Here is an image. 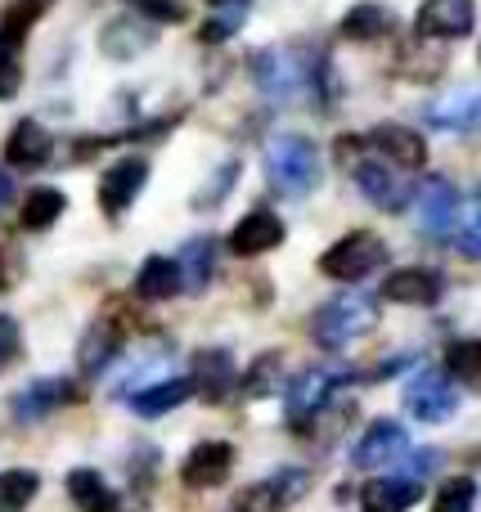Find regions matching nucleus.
I'll list each match as a JSON object with an SVG mask.
<instances>
[{
    "mask_svg": "<svg viewBox=\"0 0 481 512\" xmlns=\"http://www.w3.org/2000/svg\"><path fill=\"white\" fill-rule=\"evenodd\" d=\"M378 324V306L369 292H342V297L324 301L320 310H315V342L329 346V351H338V346L356 342V337H365L369 328Z\"/></svg>",
    "mask_w": 481,
    "mask_h": 512,
    "instance_id": "7ed1b4c3",
    "label": "nucleus"
},
{
    "mask_svg": "<svg viewBox=\"0 0 481 512\" xmlns=\"http://www.w3.org/2000/svg\"><path fill=\"white\" fill-rule=\"evenodd\" d=\"M140 297L149 301H167L176 292H185V279H180V261H167V256H149L140 265V279H135Z\"/></svg>",
    "mask_w": 481,
    "mask_h": 512,
    "instance_id": "b1692460",
    "label": "nucleus"
},
{
    "mask_svg": "<svg viewBox=\"0 0 481 512\" xmlns=\"http://www.w3.org/2000/svg\"><path fill=\"white\" fill-rule=\"evenodd\" d=\"M189 391H194V382H185V378H162V382H153V387H144V391H131L126 400H131L135 414L158 418V414H171L176 405H185Z\"/></svg>",
    "mask_w": 481,
    "mask_h": 512,
    "instance_id": "aec40b11",
    "label": "nucleus"
},
{
    "mask_svg": "<svg viewBox=\"0 0 481 512\" xmlns=\"http://www.w3.org/2000/svg\"><path fill=\"white\" fill-rule=\"evenodd\" d=\"M266 176L284 198H306L320 185V153L306 135H275L266 144Z\"/></svg>",
    "mask_w": 481,
    "mask_h": 512,
    "instance_id": "f03ea898",
    "label": "nucleus"
},
{
    "mask_svg": "<svg viewBox=\"0 0 481 512\" xmlns=\"http://www.w3.org/2000/svg\"><path fill=\"white\" fill-rule=\"evenodd\" d=\"M473 504H477V481L473 477H455V481H446V486L437 490L432 512H473Z\"/></svg>",
    "mask_w": 481,
    "mask_h": 512,
    "instance_id": "c756f323",
    "label": "nucleus"
},
{
    "mask_svg": "<svg viewBox=\"0 0 481 512\" xmlns=\"http://www.w3.org/2000/svg\"><path fill=\"white\" fill-rule=\"evenodd\" d=\"M63 203H68V198H63L59 189H36V194H27L23 212H18V225H23V230H50L63 216Z\"/></svg>",
    "mask_w": 481,
    "mask_h": 512,
    "instance_id": "bb28decb",
    "label": "nucleus"
},
{
    "mask_svg": "<svg viewBox=\"0 0 481 512\" xmlns=\"http://www.w3.org/2000/svg\"><path fill=\"white\" fill-rule=\"evenodd\" d=\"M41 490V477L27 468H9L0 472V512H23Z\"/></svg>",
    "mask_w": 481,
    "mask_h": 512,
    "instance_id": "cd10ccee",
    "label": "nucleus"
},
{
    "mask_svg": "<svg viewBox=\"0 0 481 512\" xmlns=\"http://www.w3.org/2000/svg\"><path fill=\"white\" fill-rule=\"evenodd\" d=\"M212 9H248V0H212Z\"/></svg>",
    "mask_w": 481,
    "mask_h": 512,
    "instance_id": "79ce46f5",
    "label": "nucleus"
},
{
    "mask_svg": "<svg viewBox=\"0 0 481 512\" xmlns=\"http://www.w3.org/2000/svg\"><path fill=\"white\" fill-rule=\"evenodd\" d=\"M284 490L275 486V481H266V486H248L239 499H234V512H284Z\"/></svg>",
    "mask_w": 481,
    "mask_h": 512,
    "instance_id": "2f4dec72",
    "label": "nucleus"
},
{
    "mask_svg": "<svg viewBox=\"0 0 481 512\" xmlns=\"http://www.w3.org/2000/svg\"><path fill=\"white\" fill-rule=\"evenodd\" d=\"M234 176H239V162H225L221 171H216V180H212V189H207L203 198H198V207H212V198L221 194V189H230L234 185Z\"/></svg>",
    "mask_w": 481,
    "mask_h": 512,
    "instance_id": "58836bf2",
    "label": "nucleus"
},
{
    "mask_svg": "<svg viewBox=\"0 0 481 512\" xmlns=\"http://www.w3.org/2000/svg\"><path fill=\"white\" fill-rule=\"evenodd\" d=\"M387 32H392V14L383 5H356L342 18V36H351V41H378Z\"/></svg>",
    "mask_w": 481,
    "mask_h": 512,
    "instance_id": "a878e982",
    "label": "nucleus"
},
{
    "mask_svg": "<svg viewBox=\"0 0 481 512\" xmlns=\"http://www.w3.org/2000/svg\"><path fill=\"white\" fill-rule=\"evenodd\" d=\"M459 252L473 256V261H481V189H477V216H473V225L459 234Z\"/></svg>",
    "mask_w": 481,
    "mask_h": 512,
    "instance_id": "e433bc0d",
    "label": "nucleus"
},
{
    "mask_svg": "<svg viewBox=\"0 0 481 512\" xmlns=\"http://www.w3.org/2000/svg\"><path fill=\"white\" fill-rule=\"evenodd\" d=\"M275 373H279V355H266V360L248 373V396H266V391H275Z\"/></svg>",
    "mask_w": 481,
    "mask_h": 512,
    "instance_id": "72a5a7b5",
    "label": "nucleus"
},
{
    "mask_svg": "<svg viewBox=\"0 0 481 512\" xmlns=\"http://www.w3.org/2000/svg\"><path fill=\"white\" fill-rule=\"evenodd\" d=\"M365 144H374L378 153H383L387 162H396V167H423V162H428V144H423V135L419 131H405V126H374V131H369V140Z\"/></svg>",
    "mask_w": 481,
    "mask_h": 512,
    "instance_id": "f3484780",
    "label": "nucleus"
},
{
    "mask_svg": "<svg viewBox=\"0 0 481 512\" xmlns=\"http://www.w3.org/2000/svg\"><path fill=\"white\" fill-rule=\"evenodd\" d=\"M437 463H441L437 450H419L410 459V477H428V472H437Z\"/></svg>",
    "mask_w": 481,
    "mask_h": 512,
    "instance_id": "ea45409f",
    "label": "nucleus"
},
{
    "mask_svg": "<svg viewBox=\"0 0 481 512\" xmlns=\"http://www.w3.org/2000/svg\"><path fill=\"white\" fill-rule=\"evenodd\" d=\"M216 274V239H189L185 252H180V279H185L189 292H207Z\"/></svg>",
    "mask_w": 481,
    "mask_h": 512,
    "instance_id": "393cba45",
    "label": "nucleus"
},
{
    "mask_svg": "<svg viewBox=\"0 0 481 512\" xmlns=\"http://www.w3.org/2000/svg\"><path fill=\"white\" fill-rule=\"evenodd\" d=\"M477 23V9L473 0H423L419 18V36H441V41H455V36H468Z\"/></svg>",
    "mask_w": 481,
    "mask_h": 512,
    "instance_id": "6e6552de",
    "label": "nucleus"
},
{
    "mask_svg": "<svg viewBox=\"0 0 481 512\" xmlns=\"http://www.w3.org/2000/svg\"><path fill=\"white\" fill-rule=\"evenodd\" d=\"M18 342H23L18 324L9 315H0V369H9V364L18 360Z\"/></svg>",
    "mask_w": 481,
    "mask_h": 512,
    "instance_id": "f704fd0d",
    "label": "nucleus"
},
{
    "mask_svg": "<svg viewBox=\"0 0 481 512\" xmlns=\"http://www.w3.org/2000/svg\"><path fill=\"white\" fill-rule=\"evenodd\" d=\"M356 185H360V194L369 198L374 207H383V212H401L405 207V198H410V189H405V180L396 176L387 162H374V158H365V162H356Z\"/></svg>",
    "mask_w": 481,
    "mask_h": 512,
    "instance_id": "f8f14e48",
    "label": "nucleus"
},
{
    "mask_svg": "<svg viewBox=\"0 0 481 512\" xmlns=\"http://www.w3.org/2000/svg\"><path fill=\"white\" fill-rule=\"evenodd\" d=\"M383 265H387V243L369 230L347 234V239H338L329 252L320 256V274L342 279V283H356V279H365V274L383 270Z\"/></svg>",
    "mask_w": 481,
    "mask_h": 512,
    "instance_id": "20e7f679",
    "label": "nucleus"
},
{
    "mask_svg": "<svg viewBox=\"0 0 481 512\" xmlns=\"http://www.w3.org/2000/svg\"><path fill=\"white\" fill-rule=\"evenodd\" d=\"M419 504V486L410 477H387V481H369L360 490V508L365 512H410Z\"/></svg>",
    "mask_w": 481,
    "mask_h": 512,
    "instance_id": "a211bd4d",
    "label": "nucleus"
},
{
    "mask_svg": "<svg viewBox=\"0 0 481 512\" xmlns=\"http://www.w3.org/2000/svg\"><path fill=\"white\" fill-rule=\"evenodd\" d=\"M18 90V59L9 50V41H0V99Z\"/></svg>",
    "mask_w": 481,
    "mask_h": 512,
    "instance_id": "c9c22d12",
    "label": "nucleus"
},
{
    "mask_svg": "<svg viewBox=\"0 0 481 512\" xmlns=\"http://www.w3.org/2000/svg\"><path fill=\"white\" fill-rule=\"evenodd\" d=\"M50 5H54V0H14V5L5 9V41H23V36L32 32V23Z\"/></svg>",
    "mask_w": 481,
    "mask_h": 512,
    "instance_id": "c85d7f7f",
    "label": "nucleus"
},
{
    "mask_svg": "<svg viewBox=\"0 0 481 512\" xmlns=\"http://www.w3.org/2000/svg\"><path fill=\"white\" fill-rule=\"evenodd\" d=\"M414 216H419V230L432 234V239H446L455 230V216H459V189L450 185L446 176H428L414 198Z\"/></svg>",
    "mask_w": 481,
    "mask_h": 512,
    "instance_id": "423d86ee",
    "label": "nucleus"
},
{
    "mask_svg": "<svg viewBox=\"0 0 481 512\" xmlns=\"http://www.w3.org/2000/svg\"><path fill=\"white\" fill-rule=\"evenodd\" d=\"M243 23V9H216V18L203 27V41H225V36H234Z\"/></svg>",
    "mask_w": 481,
    "mask_h": 512,
    "instance_id": "473e14b6",
    "label": "nucleus"
},
{
    "mask_svg": "<svg viewBox=\"0 0 481 512\" xmlns=\"http://www.w3.org/2000/svg\"><path fill=\"white\" fill-rule=\"evenodd\" d=\"M234 468V450L225 441H203L189 450L185 468H180V477H185L189 490H216L225 477H230Z\"/></svg>",
    "mask_w": 481,
    "mask_h": 512,
    "instance_id": "9d476101",
    "label": "nucleus"
},
{
    "mask_svg": "<svg viewBox=\"0 0 481 512\" xmlns=\"http://www.w3.org/2000/svg\"><path fill=\"white\" fill-rule=\"evenodd\" d=\"M131 5H140L149 18H162V23H180V5L176 0H131Z\"/></svg>",
    "mask_w": 481,
    "mask_h": 512,
    "instance_id": "4c0bfd02",
    "label": "nucleus"
},
{
    "mask_svg": "<svg viewBox=\"0 0 481 512\" xmlns=\"http://www.w3.org/2000/svg\"><path fill=\"white\" fill-rule=\"evenodd\" d=\"M257 72V86L266 90L275 104H293L302 95H324L329 81H324V59H302L293 50H266L252 63Z\"/></svg>",
    "mask_w": 481,
    "mask_h": 512,
    "instance_id": "f257e3e1",
    "label": "nucleus"
},
{
    "mask_svg": "<svg viewBox=\"0 0 481 512\" xmlns=\"http://www.w3.org/2000/svg\"><path fill=\"white\" fill-rule=\"evenodd\" d=\"M428 122L441 126V131H468V126L481 122V90H459V95H446L428 108Z\"/></svg>",
    "mask_w": 481,
    "mask_h": 512,
    "instance_id": "412c9836",
    "label": "nucleus"
},
{
    "mask_svg": "<svg viewBox=\"0 0 481 512\" xmlns=\"http://www.w3.org/2000/svg\"><path fill=\"white\" fill-rule=\"evenodd\" d=\"M189 382H194V391L203 400H225L234 387V355L225 351V346H203V351H194V360H189Z\"/></svg>",
    "mask_w": 481,
    "mask_h": 512,
    "instance_id": "1a4fd4ad",
    "label": "nucleus"
},
{
    "mask_svg": "<svg viewBox=\"0 0 481 512\" xmlns=\"http://www.w3.org/2000/svg\"><path fill=\"white\" fill-rule=\"evenodd\" d=\"M9 198H14V180H9V176H5V171H0V207H5V203H9Z\"/></svg>",
    "mask_w": 481,
    "mask_h": 512,
    "instance_id": "a19ab883",
    "label": "nucleus"
},
{
    "mask_svg": "<svg viewBox=\"0 0 481 512\" xmlns=\"http://www.w3.org/2000/svg\"><path fill=\"white\" fill-rule=\"evenodd\" d=\"M50 149H54L50 131H45L41 122H32V117H27V122H18L14 131H9L5 162H9V167H18V171H36V167H45Z\"/></svg>",
    "mask_w": 481,
    "mask_h": 512,
    "instance_id": "dca6fc26",
    "label": "nucleus"
},
{
    "mask_svg": "<svg viewBox=\"0 0 481 512\" xmlns=\"http://www.w3.org/2000/svg\"><path fill=\"white\" fill-rule=\"evenodd\" d=\"M68 495L81 512H117V490H108V481L95 468L68 472Z\"/></svg>",
    "mask_w": 481,
    "mask_h": 512,
    "instance_id": "5701e85b",
    "label": "nucleus"
},
{
    "mask_svg": "<svg viewBox=\"0 0 481 512\" xmlns=\"http://www.w3.org/2000/svg\"><path fill=\"white\" fill-rule=\"evenodd\" d=\"M72 400V387L63 378H41V382H32V387H23L14 396V409H18V418L23 423H36V418H45L50 409H59V405H68Z\"/></svg>",
    "mask_w": 481,
    "mask_h": 512,
    "instance_id": "6ab92c4d",
    "label": "nucleus"
},
{
    "mask_svg": "<svg viewBox=\"0 0 481 512\" xmlns=\"http://www.w3.org/2000/svg\"><path fill=\"white\" fill-rule=\"evenodd\" d=\"M144 180H149V162L117 158L113 167L104 171V180H99V207H104V216H122L126 207L135 203V194L144 189Z\"/></svg>",
    "mask_w": 481,
    "mask_h": 512,
    "instance_id": "0eeeda50",
    "label": "nucleus"
},
{
    "mask_svg": "<svg viewBox=\"0 0 481 512\" xmlns=\"http://www.w3.org/2000/svg\"><path fill=\"white\" fill-rule=\"evenodd\" d=\"M441 288H446V283H441L437 270L410 265V270L387 274L383 297H387V301H405V306H432V301H441Z\"/></svg>",
    "mask_w": 481,
    "mask_h": 512,
    "instance_id": "2eb2a0df",
    "label": "nucleus"
},
{
    "mask_svg": "<svg viewBox=\"0 0 481 512\" xmlns=\"http://www.w3.org/2000/svg\"><path fill=\"white\" fill-rule=\"evenodd\" d=\"M446 369L468 387H481V342H455L446 355Z\"/></svg>",
    "mask_w": 481,
    "mask_h": 512,
    "instance_id": "7c9ffc66",
    "label": "nucleus"
},
{
    "mask_svg": "<svg viewBox=\"0 0 481 512\" xmlns=\"http://www.w3.org/2000/svg\"><path fill=\"white\" fill-rule=\"evenodd\" d=\"M405 409L423 423H446L459 409V391L450 387V378L441 369H423L405 382Z\"/></svg>",
    "mask_w": 481,
    "mask_h": 512,
    "instance_id": "39448f33",
    "label": "nucleus"
},
{
    "mask_svg": "<svg viewBox=\"0 0 481 512\" xmlns=\"http://www.w3.org/2000/svg\"><path fill=\"white\" fill-rule=\"evenodd\" d=\"M342 378H347L342 369H306L302 378H293L288 382V418L306 423V418L333 396V387H338Z\"/></svg>",
    "mask_w": 481,
    "mask_h": 512,
    "instance_id": "ddd939ff",
    "label": "nucleus"
},
{
    "mask_svg": "<svg viewBox=\"0 0 481 512\" xmlns=\"http://www.w3.org/2000/svg\"><path fill=\"white\" fill-rule=\"evenodd\" d=\"M122 351V337H117V324H108V319H99V324H90V333L81 337V351H77V360H81V373H104L108 369V360Z\"/></svg>",
    "mask_w": 481,
    "mask_h": 512,
    "instance_id": "4be33fe9",
    "label": "nucleus"
},
{
    "mask_svg": "<svg viewBox=\"0 0 481 512\" xmlns=\"http://www.w3.org/2000/svg\"><path fill=\"white\" fill-rule=\"evenodd\" d=\"M279 243H284V221L275 212H266V207L248 212L230 230V252H239V256H261V252L279 248Z\"/></svg>",
    "mask_w": 481,
    "mask_h": 512,
    "instance_id": "4468645a",
    "label": "nucleus"
},
{
    "mask_svg": "<svg viewBox=\"0 0 481 512\" xmlns=\"http://www.w3.org/2000/svg\"><path fill=\"white\" fill-rule=\"evenodd\" d=\"M405 450H410V436H405V427L392 423V418H383V423H374L356 441V450H351V463H356V468H378V463L405 459Z\"/></svg>",
    "mask_w": 481,
    "mask_h": 512,
    "instance_id": "9b49d317",
    "label": "nucleus"
}]
</instances>
